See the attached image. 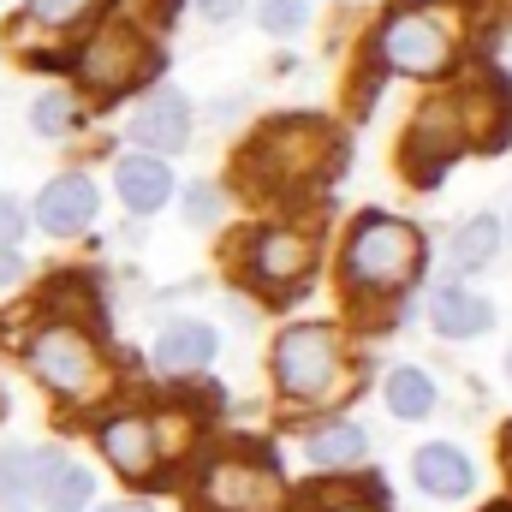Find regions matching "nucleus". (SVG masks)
Returning <instances> with one entry per match:
<instances>
[{"label":"nucleus","mask_w":512,"mask_h":512,"mask_svg":"<svg viewBox=\"0 0 512 512\" xmlns=\"http://www.w3.org/2000/svg\"><path fill=\"white\" fill-rule=\"evenodd\" d=\"M501 239H507V227H501L495 215H471V221H459V233H453V262H459V268H483V262H495Z\"/></svg>","instance_id":"412c9836"},{"label":"nucleus","mask_w":512,"mask_h":512,"mask_svg":"<svg viewBox=\"0 0 512 512\" xmlns=\"http://www.w3.org/2000/svg\"><path fill=\"white\" fill-rule=\"evenodd\" d=\"M280 501V471L268 453H251V441H233L197 477V512H280Z\"/></svg>","instance_id":"423d86ee"},{"label":"nucleus","mask_w":512,"mask_h":512,"mask_svg":"<svg viewBox=\"0 0 512 512\" xmlns=\"http://www.w3.org/2000/svg\"><path fill=\"white\" fill-rule=\"evenodd\" d=\"M24 227H30V215H24V203L0 191V251H12V245L24 239Z\"/></svg>","instance_id":"393cba45"},{"label":"nucleus","mask_w":512,"mask_h":512,"mask_svg":"<svg viewBox=\"0 0 512 512\" xmlns=\"http://www.w3.org/2000/svg\"><path fill=\"white\" fill-rule=\"evenodd\" d=\"M18 274H24V256H18V251H0V286H18Z\"/></svg>","instance_id":"bb28decb"},{"label":"nucleus","mask_w":512,"mask_h":512,"mask_svg":"<svg viewBox=\"0 0 512 512\" xmlns=\"http://www.w3.org/2000/svg\"><path fill=\"white\" fill-rule=\"evenodd\" d=\"M102 512H155L149 501H114V507H102Z\"/></svg>","instance_id":"cd10ccee"},{"label":"nucleus","mask_w":512,"mask_h":512,"mask_svg":"<svg viewBox=\"0 0 512 512\" xmlns=\"http://www.w3.org/2000/svg\"><path fill=\"white\" fill-rule=\"evenodd\" d=\"M149 66H155V48H149V36L137 24H126V18L102 24L84 42V54H78V78L96 96H126L137 78H149Z\"/></svg>","instance_id":"6e6552de"},{"label":"nucleus","mask_w":512,"mask_h":512,"mask_svg":"<svg viewBox=\"0 0 512 512\" xmlns=\"http://www.w3.org/2000/svg\"><path fill=\"white\" fill-rule=\"evenodd\" d=\"M507 376H512V358H507Z\"/></svg>","instance_id":"c85d7f7f"},{"label":"nucleus","mask_w":512,"mask_h":512,"mask_svg":"<svg viewBox=\"0 0 512 512\" xmlns=\"http://www.w3.org/2000/svg\"><path fill=\"white\" fill-rule=\"evenodd\" d=\"M96 209H102L96 179H90V173H60V179H48L42 197H36V227L54 233V239H78V233L96 221Z\"/></svg>","instance_id":"9b49d317"},{"label":"nucleus","mask_w":512,"mask_h":512,"mask_svg":"<svg viewBox=\"0 0 512 512\" xmlns=\"http://www.w3.org/2000/svg\"><path fill=\"white\" fill-rule=\"evenodd\" d=\"M316 262V239L304 227H268L251 239V274L262 292H292Z\"/></svg>","instance_id":"1a4fd4ad"},{"label":"nucleus","mask_w":512,"mask_h":512,"mask_svg":"<svg viewBox=\"0 0 512 512\" xmlns=\"http://www.w3.org/2000/svg\"><path fill=\"white\" fill-rule=\"evenodd\" d=\"M471 143H483L477 114H471V96L423 102L417 120H411V131H405V173H411L417 185H435V179L453 167V155L471 149Z\"/></svg>","instance_id":"0eeeda50"},{"label":"nucleus","mask_w":512,"mask_h":512,"mask_svg":"<svg viewBox=\"0 0 512 512\" xmlns=\"http://www.w3.org/2000/svg\"><path fill=\"white\" fill-rule=\"evenodd\" d=\"M126 131H131V143H137L143 155H173V149L191 143V102H185L173 84H161V90L143 96V108L131 114Z\"/></svg>","instance_id":"9d476101"},{"label":"nucleus","mask_w":512,"mask_h":512,"mask_svg":"<svg viewBox=\"0 0 512 512\" xmlns=\"http://www.w3.org/2000/svg\"><path fill=\"white\" fill-rule=\"evenodd\" d=\"M411 477H417V489H423V495H435V501H465V495L477 489V465H471L459 447H447V441L417 447Z\"/></svg>","instance_id":"ddd939ff"},{"label":"nucleus","mask_w":512,"mask_h":512,"mask_svg":"<svg viewBox=\"0 0 512 512\" xmlns=\"http://www.w3.org/2000/svg\"><path fill=\"white\" fill-rule=\"evenodd\" d=\"M304 453H310V465H322V471H352V465L370 453V435H364L358 423H328V429H316V435L304 441Z\"/></svg>","instance_id":"f3484780"},{"label":"nucleus","mask_w":512,"mask_h":512,"mask_svg":"<svg viewBox=\"0 0 512 512\" xmlns=\"http://www.w3.org/2000/svg\"><path fill=\"white\" fill-rule=\"evenodd\" d=\"M30 126L42 131V137H66V131L78 126V96H72V90H48V96H36Z\"/></svg>","instance_id":"4be33fe9"},{"label":"nucleus","mask_w":512,"mask_h":512,"mask_svg":"<svg viewBox=\"0 0 512 512\" xmlns=\"http://www.w3.org/2000/svg\"><path fill=\"white\" fill-rule=\"evenodd\" d=\"M108 0H30L24 6V24L30 36H72L78 24H90Z\"/></svg>","instance_id":"a211bd4d"},{"label":"nucleus","mask_w":512,"mask_h":512,"mask_svg":"<svg viewBox=\"0 0 512 512\" xmlns=\"http://www.w3.org/2000/svg\"><path fill=\"white\" fill-rule=\"evenodd\" d=\"M90 495H96V477H90L84 465L60 459V465L48 471V483H42V512H84Z\"/></svg>","instance_id":"aec40b11"},{"label":"nucleus","mask_w":512,"mask_h":512,"mask_svg":"<svg viewBox=\"0 0 512 512\" xmlns=\"http://www.w3.org/2000/svg\"><path fill=\"white\" fill-rule=\"evenodd\" d=\"M197 6H203V18H209V24H233V18L245 12V0H197Z\"/></svg>","instance_id":"a878e982"},{"label":"nucleus","mask_w":512,"mask_h":512,"mask_svg":"<svg viewBox=\"0 0 512 512\" xmlns=\"http://www.w3.org/2000/svg\"><path fill=\"white\" fill-rule=\"evenodd\" d=\"M346 382V346L328 322H298L274 340V387L286 405H328Z\"/></svg>","instance_id":"7ed1b4c3"},{"label":"nucleus","mask_w":512,"mask_h":512,"mask_svg":"<svg viewBox=\"0 0 512 512\" xmlns=\"http://www.w3.org/2000/svg\"><path fill=\"white\" fill-rule=\"evenodd\" d=\"M334 155H340V137L328 126H316V120H280V126H268L251 143L245 173L262 191H304L322 167H334Z\"/></svg>","instance_id":"20e7f679"},{"label":"nucleus","mask_w":512,"mask_h":512,"mask_svg":"<svg viewBox=\"0 0 512 512\" xmlns=\"http://www.w3.org/2000/svg\"><path fill=\"white\" fill-rule=\"evenodd\" d=\"M387 411H393L399 423H423V417L435 411V382H429L417 364H399V370L387 376Z\"/></svg>","instance_id":"6ab92c4d"},{"label":"nucleus","mask_w":512,"mask_h":512,"mask_svg":"<svg viewBox=\"0 0 512 512\" xmlns=\"http://www.w3.org/2000/svg\"><path fill=\"white\" fill-rule=\"evenodd\" d=\"M215 364V328L203 322H167L155 334V370L161 376H191V370H209Z\"/></svg>","instance_id":"dca6fc26"},{"label":"nucleus","mask_w":512,"mask_h":512,"mask_svg":"<svg viewBox=\"0 0 512 512\" xmlns=\"http://www.w3.org/2000/svg\"><path fill=\"white\" fill-rule=\"evenodd\" d=\"M96 447L108 453V465H114L120 477H131V483H149L155 465H161V453H155V417H143V411L108 417V423L96 429Z\"/></svg>","instance_id":"f8f14e48"},{"label":"nucleus","mask_w":512,"mask_h":512,"mask_svg":"<svg viewBox=\"0 0 512 512\" xmlns=\"http://www.w3.org/2000/svg\"><path fill=\"white\" fill-rule=\"evenodd\" d=\"M423 268V239L411 221L399 215H358V227L346 233L340 251V280L358 304H382L393 292H405Z\"/></svg>","instance_id":"f257e3e1"},{"label":"nucleus","mask_w":512,"mask_h":512,"mask_svg":"<svg viewBox=\"0 0 512 512\" xmlns=\"http://www.w3.org/2000/svg\"><path fill=\"white\" fill-rule=\"evenodd\" d=\"M114 191L126 197V209L137 215H155L167 197H173V167L161 161V155H120V167H114Z\"/></svg>","instance_id":"4468645a"},{"label":"nucleus","mask_w":512,"mask_h":512,"mask_svg":"<svg viewBox=\"0 0 512 512\" xmlns=\"http://www.w3.org/2000/svg\"><path fill=\"white\" fill-rule=\"evenodd\" d=\"M24 364H30V376L48 387V393L72 399V405H90V399L108 387V364H102L96 340H90L78 322H48V328H36L30 346H24Z\"/></svg>","instance_id":"39448f33"},{"label":"nucleus","mask_w":512,"mask_h":512,"mask_svg":"<svg viewBox=\"0 0 512 512\" xmlns=\"http://www.w3.org/2000/svg\"><path fill=\"white\" fill-rule=\"evenodd\" d=\"M459 60V18L435 6H393L376 24V66L405 78H441Z\"/></svg>","instance_id":"f03ea898"},{"label":"nucleus","mask_w":512,"mask_h":512,"mask_svg":"<svg viewBox=\"0 0 512 512\" xmlns=\"http://www.w3.org/2000/svg\"><path fill=\"white\" fill-rule=\"evenodd\" d=\"M215 215H221V191H215V185H191V191H185V221H191V227H209Z\"/></svg>","instance_id":"b1692460"},{"label":"nucleus","mask_w":512,"mask_h":512,"mask_svg":"<svg viewBox=\"0 0 512 512\" xmlns=\"http://www.w3.org/2000/svg\"><path fill=\"white\" fill-rule=\"evenodd\" d=\"M429 322H435V334H441V340H477V334H489V328H495V304L447 280V286L435 292V304H429Z\"/></svg>","instance_id":"2eb2a0df"},{"label":"nucleus","mask_w":512,"mask_h":512,"mask_svg":"<svg viewBox=\"0 0 512 512\" xmlns=\"http://www.w3.org/2000/svg\"><path fill=\"white\" fill-rule=\"evenodd\" d=\"M256 18H262V30H274V36H298L304 18H310V0H256Z\"/></svg>","instance_id":"5701e85b"}]
</instances>
